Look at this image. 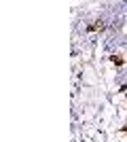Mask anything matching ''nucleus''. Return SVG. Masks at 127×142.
<instances>
[{
    "label": "nucleus",
    "mask_w": 127,
    "mask_h": 142,
    "mask_svg": "<svg viewBox=\"0 0 127 142\" xmlns=\"http://www.w3.org/2000/svg\"><path fill=\"white\" fill-rule=\"evenodd\" d=\"M89 30H102V24H100V21H98V24H93V26H89Z\"/></svg>",
    "instance_id": "nucleus-1"
}]
</instances>
